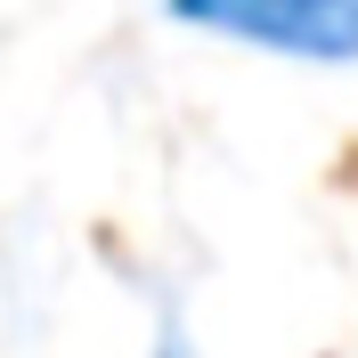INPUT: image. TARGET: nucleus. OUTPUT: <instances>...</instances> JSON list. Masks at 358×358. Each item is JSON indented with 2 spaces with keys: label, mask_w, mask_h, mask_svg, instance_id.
I'll return each instance as SVG.
<instances>
[{
  "label": "nucleus",
  "mask_w": 358,
  "mask_h": 358,
  "mask_svg": "<svg viewBox=\"0 0 358 358\" xmlns=\"http://www.w3.org/2000/svg\"><path fill=\"white\" fill-rule=\"evenodd\" d=\"M147 358H196V350H187V334H179V326H163V334H155V350H147Z\"/></svg>",
  "instance_id": "nucleus-2"
},
{
  "label": "nucleus",
  "mask_w": 358,
  "mask_h": 358,
  "mask_svg": "<svg viewBox=\"0 0 358 358\" xmlns=\"http://www.w3.org/2000/svg\"><path fill=\"white\" fill-rule=\"evenodd\" d=\"M171 24L212 41L293 57V66H358V0H163Z\"/></svg>",
  "instance_id": "nucleus-1"
}]
</instances>
